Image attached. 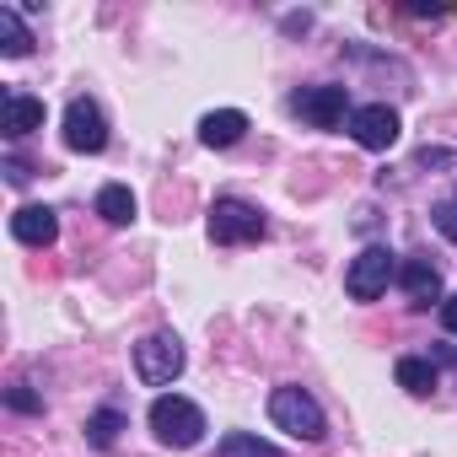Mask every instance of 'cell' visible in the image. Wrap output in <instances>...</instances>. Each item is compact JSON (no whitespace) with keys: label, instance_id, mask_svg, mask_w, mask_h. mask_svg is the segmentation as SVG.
<instances>
[{"label":"cell","instance_id":"6da1fadb","mask_svg":"<svg viewBox=\"0 0 457 457\" xmlns=\"http://www.w3.org/2000/svg\"><path fill=\"white\" fill-rule=\"evenodd\" d=\"M145 420H151L156 441L172 446V452H188V446H199V436H204V409H199L194 398H183V393H162Z\"/></svg>","mask_w":457,"mask_h":457},{"label":"cell","instance_id":"7a4b0ae2","mask_svg":"<svg viewBox=\"0 0 457 457\" xmlns=\"http://www.w3.org/2000/svg\"><path fill=\"white\" fill-rule=\"evenodd\" d=\"M270 420H275L286 436H296V441H323V436H328V420H323L318 398H312L307 387H296V382H286V387L270 393Z\"/></svg>","mask_w":457,"mask_h":457},{"label":"cell","instance_id":"3957f363","mask_svg":"<svg viewBox=\"0 0 457 457\" xmlns=\"http://www.w3.org/2000/svg\"><path fill=\"white\" fill-rule=\"evenodd\" d=\"M264 232H270V220L259 204H248V199H215L210 204V243L237 248V243H259Z\"/></svg>","mask_w":457,"mask_h":457},{"label":"cell","instance_id":"277c9868","mask_svg":"<svg viewBox=\"0 0 457 457\" xmlns=\"http://www.w3.org/2000/svg\"><path fill=\"white\" fill-rule=\"evenodd\" d=\"M135 377H140L145 387L178 382V377H183V345H178V334H145V339L135 345Z\"/></svg>","mask_w":457,"mask_h":457},{"label":"cell","instance_id":"5b68a950","mask_svg":"<svg viewBox=\"0 0 457 457\" xmlns=\"http://www.w3.org/2000/svg\"><path fill=\"white\" fill-rule=\"evenodd\" d=\"M291 113H302L312 129H339L350 124V87H302L291 92Z\"/></svg>","mask_w":457,"mask_h":457},{"label":"cell","instance_id":"8992f818","mask_svg":"<svg viewBox=\"0 0 457 457\" xmlns=\"http://www.w3.org/2000/svg\"><path fill=\"white\" fill-rule=\"evenodd\" d=\"M393 275H398V259H393L387 248H366L361 259H350V270H345V291H350V302H377V296L387 291Z\"/></svg>","mask_w":457,"mask_h":457},{"label":"cell","instance_id":"52a82bcc","mask_svg":"<svg viewBox=\"0 0 457 457\" xmlns=\"http://www.w3.org/2000/svg\"><path fill=\"white\" fill-rule=\"evenodd\" d=\"M65 145L81 151V156H97L108 145V119H103V108L92 97H76L65 108Z\"/></svg>","mask_w":457,"mask_h":457},{"label":"cell","instance_id":"ba28073f","mask_svg":"<svg viewBox=\"0 0 457 457\" xmlns=\"http://www.w3.org/2000/svg\"><path fill=\"white\" fill-rule=\"evenodd\" d=\"M350 135L366 145V151H393L398 145V113L387 103H361L350 113Z\"/></svg>","mask_w":457,"mask_h":457},{"label":"cell","instance_id":"9c48e42d","mask_svg":"<svg viewBox=\"0 0 457 457\" xmlns=\"http://www.w3.org/2000/svg\"><path fill=\"white\" fill-rule=\"evenodd\" d=\"M398 280H403V291H409L414 307H430V302L441 307V302H446V291H441V270H436L430 259H420V253L398 264Z\"/></svg>","mask_w":457,"mask_h":457},{"label":"cell","instance_id":"30bf717a","mask_svg":"<svg viewBox=\"0 0 457 457\" xmlns=\"http://www.w3.org/2000/svg\"><path fill=\"white\" fill-rule=\"evenodd\" d=\"M12 237L28 243V248H49V243L60 237V220H54L49 204H22V210L12 215Z\"/></svg>","mask_w":457,"mask_h":457},{"label":"cell","instance_id":"8fae6325","mask_svg":"<svg viewBox=\"0 0 457 457\" xmlns=\"http://www.w3.org/2000/svg\"><path fill=\"white\" fill-rule=\"evenodd\" d=\"M44 124V103L28 97V92H6V103H0V135L6 140H22Z\"/></svg>","mask_w":457,"mask_h":457},{"label":"cell","instance_id":"7c38bea8","mask_svg":"<svg viewBox=\"0 0 457 457\" xmlns=\"http://www.w3.org/2000/svg\"><path fill=\"white\" fill-rule=\"evenodd\" d=\"M243 135H248V113H243V108H215V113H204V119H199V140H204L210 151L237 145Z\"/></svg>","mask_w":457,"mask_h":457},{"label":"cell","instance_id":"4fadbf2b","mask_svg":"<svg viewBox=\"0 0 457 457\" xmlns=\"http://www.w3.org/2000/svg\"><path fill=\"white\" fill-rule=\"evenodd\" d=\"M393 377H398V387L414 393V398L436 393V366H430V355H403V361L393 366Z\"/></svg>","mask_w":457,"mask_h":457},{"label":"cell","instance_id":"5bb4252c","mask_svg":"<svg viewBox=\"0 0 457 457\" xmlns=\"http://www.w3.org/2000/svg\"><path fill=\"white\" fill-rule=\"evenodd\" d=\"M33 49V33H28V22H22V12L17 6H0V54L6 60H22Z\"/></svg>","mask_w":457,"mask_h":457},{"label":"cell","instance_id":"9a60e30c","mask_svg":"<svg viewBox=\"0 0 457 457\" xmlns=\"http://www.w3.org/2000/svg\"><path fill=\"white\" fill-rule=\"evenodd\" d=\"M97 215H103L108 226H129V220H135V194H129L124 183H103V188H97Z\"/></svg>","mask_w":457,"mask_h":457},{"label":"cell","instance_id":"2e32d148","mask_svg":"<svg viewBox=\"0 0 457 457\" xmlns=\"http://www.w3.org/2000/svg\"><path fill=\"white\" fill-rule=\"evenodd\" d=\"M215 457H280V446L264 441V436H253V430H226L220 446H215Z\"/></svg>","mask_w":457,"mask_h":457},{"label":"cell","instance_id":"e0dca14e","mask_svg":"<svg viewBox=\"0 0 457 457\" xmlns=\"http://www.w3.org/2000/svg\"><path fill=\"white\" fill-rule=\"evenodd\" d=\"M119 430H124V414H119V409H97V414L87 420V441H92L97 452H108V446L119 441Z\"/></svg>","mask_w":457,"mask_h":457},{"label":"cell","instance_id":"ac0fdd59","mask_svg":"<svg viewBox=\"0 0 457 457\" xmlns=\"http://www.w3.org/2000/svg\"><path fill=\"white\" fill-rule=\"evenodd\" d=\"M6 403H12V409H17V414H38V409H44V398H38V393H33V387H28V382H17V387H12V393H6Z\"/></svg>","mask_w":457,"mask_h":457},{"label":"cell","instance_id":"d6986e66","mask_svg":"<svg viewBox=\"0 0 457 457\" xmlns=\"http://www.w3.org/2000/svg\"><path fill=\"white\" fill-rule=\"evenodd\" d=\"M430 220H436V232H441V237H452V243H457V199L436 204V210H430Z\"/></svg>","mask_w":457,"mask_h":457},{"label":"cell","instance_id":"ffe728a7","mask_svg":"<svg viewBox=\"0 0 457 457\" xmlns=\"http://www.w3.org/2000/svg\"><path fill=\"white\" fill-rule=\"evenodd\" d=\"M28 178H33V167H28L22 156H6V183H17V188H22Z\"/></svg>","mask_w":457,"mask_h":457},{"label":"cell","instance_id":"44dd1931","mask_svg":"<svg viewBox=\"0 0 457 457\" xmlns=\"http://www.w3.org/2000/svg\"><path fill=\"white\" fill-rule=\"evenodd\" d=\"M441 323H446V334H457V296L441 302Z\"/></svg>","mask_w":457,"mask_h":457}]
</instances>
